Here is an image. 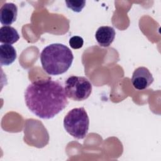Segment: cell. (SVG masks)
<instances>
[{
    "label": "cell",
    "mask_w": 161,
    "mask_h": 161,
    "mask_svg": "<svg viewBox=\"0 0 161 161\" xmlns=\"http://www.w3.org/2000/svg\"><path fill=\"white\" fill-rule=\"evenodd\" d=\"M28 109L42 119H51L68 104L67 97L62 84L51 78L31 82L25 92Z\"/></svg>",
    "instance_id": "6da1fadb"
},
{
    "label": "cell",
    "mask_w": 161,
    "mask_h": 161,
    "mask_svg": "<svg viewBox=\"0 0 161 161\" xmlns=\"http://www.w3.org/2000/svg\"><path fill=\"white\" fill-rule=\"evenodd\" d=\"M40 58L45 72L51 75H58L65 73L70 67L74 55L66 45L52 43L43 49Z\"/></svg>",
    "instance_id": "7a4b0ae2"
},
{
    "label": "cell",
    "mask_w": 161,
    "mask_h": 161,
    "mask_svg": "<svg viewBox=\"0 0 161 161\" xmlns=\"http://www.w3.org/2000/svg\"><path fill=\"white\" fill-rule=\"evenodd\" d=\"M89 126V116L82 107L71 109L64 118V127L65 131L77 139H83L86 136Z\"/></svg>",
    "instance_id": "3957f363"
},
{
    "label": "cell",
    "mask_w": 161,
    "mask_h": 161,
    "mask_svg": "<svg viewBox=\"0 0 161 161\" xmlns=\"http://www.w3.org/2000/svg\"><path fill=\"white\" fill-rule=\"evenodd\" d=\"M92 84L86 77L71 75L65 82V92L67 97L75 101L87 99L92 92Z\"/></svg>",
    "instance_id": "277c9868"
},
{
    "label": "cell",
    "mask_w": 161,
    "mask_h": 161,
    "mask_svg": "<svg viewBox=\"0 0 161 161\" xmlns=\"http://www.w3.org/2000/svg\"><path fill=\"white\" fill-rule=\"evenodd\" d=\"M154 79L150 70L145 67L136 69L131 77V83L135 89L144 90L148 87L153 82Z\"/></svg>",
    "instance_id": "5b68a950"
},
{
    "label": "cell",
    "mask_w": 161,
    "mask_h": 161,
    "mask_svg": "<svg viewBox=\"0 0 161 161\" xmlns=\"http://www.w3.org/2000/svg\"><path fill=\"white\" fill-rule=\"evenodd\" d=\"M17 15V6L13 3H6L0 9V22L3 25H11L16 20Z\"/></svg>",
    "instance_id": "8992f818"
},
{
    "label": "cell",
    "mask_w": 161,
    "mask_h": 161,
    "mask_svg": "<svg viewBox=\"0 0 161 161\" xmlns=\"http://www.w3.org/2000/svg\"><path fill=\"white\" fill-rule=\"evenodd\" d=\"M116 32L111 26H104L99 27L95 34V38L98 44L103 47H108L113 43Z\"/></svg>",
    "instance_id": "52a82bcc"
},
{
    "label": "cell",
    "mask_w": 161,
    "mask_h": 161,
    "mask_svg": "<svg viewBox=\"0 0 161 161\" xmlns=\"http://www.w3.org/2000/svg\"><path fill=\"white\" fill-rule=\"evenodd\" d=\"M17 53L15 48L9 44H1L0 46V64L8 66L16 60Z\"/></svg>",
    "instance_id": "ba28073f"
},
{
    "label": "cell",
    "mask_w": 161,
    "mask_h": 161,
    "mask_svg": "<svg viewBox=\"0 0 161 161\" xmlns=\"http://www.w3.org/2000/svg\"><path fill=\"white\" fill-rule=\"evenodd\" d=\"M19 35L17 30L11 26H3L0 28V42L12 45L18 41Z\"/></svg>",
    "instance_id": "9c48e42d"
},
{
    "label": "cell",
    "mask_w": 161,
    "mask_h": 161,
    "mask_svg": "<svg viewBox=\"0 0 161 161\" xmlns=\"http://www.w3.org/2000/svg\"><path fill=\"white\" fill-rule=\"evenodd\" d=\"M67 7L74 12H80L86 4L85 1H65Z\"/></svg>",
    "instance_id": "30bf717a"
},
{
    "label": "cell",
    "mask_w": 161,
    "mask_h": 161,
    "mask_svg": "<svg viewBox=\"0 0 161 161\" xmlns=\"http://www.w3.org/2000/svg\"><path fill=\"white\" fill-rule=\"evenodd\" d=\"M69 45L73 49H79L83 46V38L79 36H74L69 40Z\"/></svg>",
    "instance_id": "8fae6325"
}]
</instances>
